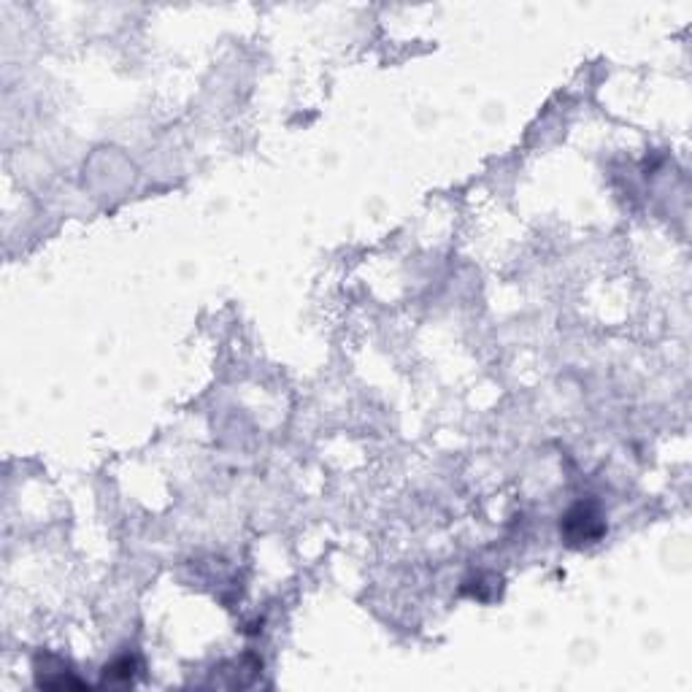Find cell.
Segmentation results:
<instances>
[{
    "label": "cell",
    "instance_id": "cell-1",
    "mask_svg": "<svg viewBox=\"0 0 692 692\" xmlns=\"http://www.w3.org/2000/svg\"><path fill=\"white\" fill-rule=\"evenodd\" d=\"M603 519L598 517V511L592 506H584L579 503L576 509L568 511V517L563 522V533L568 536L571 544H590V541H598L603 536Z\"/></svg>",
    "mask_w": 692,
    "mask_h": 692
}]
</instances>
